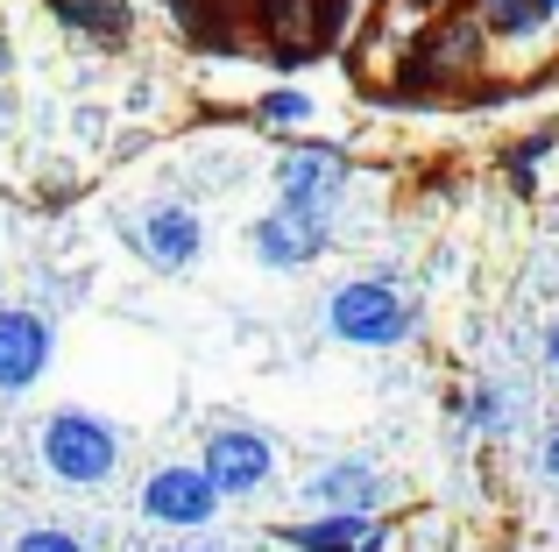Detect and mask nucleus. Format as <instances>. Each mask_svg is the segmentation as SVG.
<instances>
[{
    "label": "nucleus",
    "instance_id": "obj_1",
    "mask_svg": "<svg viewBox=\"0 0 559 552\" xmlns=\"http://www.w3.org/2000/svg\"><path fill=\"white\" fill-rule=\"evenodd\" d=\"M326 333L341 347H396L418 333V298L390 276H347L326 290Z\"/></svg>",
    "mask_w": 559,
    "mask_h": 552
},
{
    "label": "nucleus",
    "instance_id": "obj_2",
    "mask_svg": "<svg viewBox=\"0 0 559 552\" xmlns=\"http://www.w3.org/2000/svg\"><path fill=\"white\" fill-rule=\"evenodd\" d=\"M36 460H43V475L64 482V489H99L121 468V432L99 411H50L36 425Z\"/></svg>",
    "mask_w": 559,
    "mask_h": 552
},
{
    "label": "nucleus",
    "instance_id": "obj_3",
    "mask_svg": "<svg viewBox=\"0 0 559 552\" xmlns=\"http://www.w3.org/2000/svg\"><path fill=\"white\" fill-rule=\"evenodd\" d=\"M481 43H489V28L475 22V8L432 14V28H425V36L404 50V64H396V85H404V93H447V85H467L481 71Z\"/></svg>",
    "mask_w": 559,
    "mask_h": 552
},
{
    "label": "nucleus",
    "instance_id": "obj_4",
    "mask_svg": "<svg viewBox=\"0 0 559 552\" xmlns=\"http://www.w3.org/2000/svg\"><path fill=\"white\" fill-rule=\"evenodd\" d=\"M347 178H355V170H347V156L333 149V142H298V149H284V156H276V170H270L276 206L312 213V220H333V213H341Z\"/></svg>",
    "mask_w": 559,
    "mask_h": 552
},
{
    "label": "nucleus",
    "instance_id": "obj_5",
    "mask_svg": "<svg viewBox=\"0 0 559 552\" xmlns=\"http://www.w3.org/2000/svg\"><path fill=\"white\" fill-rule=\"evenodd\" d=\"M219 482L205 475V460H164V468L142 482V525L156 531H205L219 517Z\"/></svg>",
    "mask_w": 559,
    "mask_h": 552
},
{
    "label": "nucleus",
    "instance_id": "obj_6",
    "mask_svg": "<svg viewBox=\"0 0 559 552\" xmlns=\"http://www.w3.org/2000/svg\"><path fill=\"white\" fill-rule=\"evenodd\" d=\"M121 241H128V249H135L150 269L178 276V269H191V263L205 255V220H199L191 206H178V199H164V206L121 220Z\"/></svg>",
    "mask_w": 559,
    "mask_h": 552
},
{
    "label": "nucleus",
    "instance_id": "obj_7",
    "mask_svg": "<svg viewBox=\"0 0 559 552\" xmlns=\"http://www.w3.org/2000/svg\"><path fill=\"white\" fill-rule=\"evenodd\" d=\"M333 241H341V227H333V220H312V213H290V206H270L255 227H248V255H255L262 269H276V276L312 269Z\"/></svg>",
    "mask_w": 559,
    "mask_h": 552
},
{
    "label": "nucleus",
    "instance_id": "obj_8",
    "mask_svg": "<svg viewBox=\"0 0 559 552\" xmlns=\"http://www.w3.org/2000/svg\"><path fill=\"white\" fill-rule=\"evenodd\" d=\"M199 460H205V475L219 482V496H234V503H248L255 489L276 482V446L262 440L255 425H219V432H205Z\"/></svg>",
    "mask_w": 559,
    "mask_h": 552
},
{
    "label": "nucleus",
    "instance_id": "obj_9",
    "mask_svg": "<svg viewBox=\"0 0 559 552\" xmlns=\"http://www.w3.org/2000/svg\"><path fill=\"white\" fill-rule=\"evenodd\" d=\"M396 496V482L376 468L369 454H347V460H326L319 475H305V503H312L319 517L341 511V517H376L382 503Z\"/></svg>",
    "mask_w": 559,
    "mask_h": 552
},
{
    "label": "nucleus",
    "instance_id": "obj_10",
    "mask_svg": "<svg viewBox=\"0 0 559 552\" xmlns=\"http://www.w3.org/2000/svg\"><path fill=\"white\" fill-rule=\"evenodd\" d=\"M50 355H57V326L36 304H8V312H0V389H8V397L36 389L43 369H50Z\"/></svg>",
    "mask_w": 559,
    "mask_h": 552
},
{
    "label": "nucleus",
    "instance_id": "obj_11",
    "mask_svg": "<svg viewBox=\"0 0 559 552\" xmlns=\"http://www.w3.org/2000/svg\"><path fill=\"white\" fill-rule=\"evenodd\" d=\"M248 22H255V36L270 43V64L276 71H298L305 57L319 50L312 43V0H241Z\"/></svg>",
    "mask_w": 559,
    "mask_h": 552
},
{
    "label": "nucleus",
    "instance_id": "obj_12",
    "mask_svg": "<svg viewBox=\"0 0 559 552\" xmlns=\"http://www.w3.org/2000/svg\"><path fill=\"white\" fill-rule=\"evenodd\" d=\"M453 418H461V432H475V440H510L518 418H524V397L503 389V383H475V389L453 397Z\"/></svg>",
    "mask_w": 559,
    "mask_h": 552
},
{
    "label": "nucleus",
    "instance_id": "obj_13",
    "mask_svg": "<svg viewBox=\"0 0 559 552\" xmlns=\"http://www.w3.org/2000/svg\"><path fill=\"white\" fill-rule=\"evenodd\" d=\"M382 531V517H341V511H326V517H298V525H284L276 539H284L290 552H361Z\"/></svg>",
    "mask_w": 559,
    "mask_h": 552
},
{
    "label": "nucleus",
    "instance_id": "obj_14",
    "mask_svg": "<svg viewBox=\"0 0 559 552\" xmlns=\"http://www.w3.org/2000/svg\"><path fill=\"white\" fill-rule=\"evenodd\" d=\"M43 8L85 43H128L135 36V0H43Z\"/></svg>",
    "mask_w": 559,
    "mask_h": 552
},
{
    "label": "nucleus",
    "instance_id": "obj_15",
    "mask_svg": "<svg viewBox=\"0 0 559 552\" xmlns=\"http://www.w3.org/2000/svg\"><path fill=\"white\" fill-rule=\"evenodd\" d=\"M475 8V22L489 28V36H503V43H538L552 28V14L538 8V0H467Z\"/></svg>",
    "mask_w": 559,
    "mask_h": 552
},
{
    "label": "nucleus",
    "instance_id": "obj_16",
    "mask_svg": "<svg viewBox=\"0 0 559 552\" xmlns=\"http://www.w3.org/2000/svg\"><path fill=\"white\" fill-rule=\"evenodd\" d=\"M312 113H319V107H312V93H298V85H276V93H262V99H255V121H262V128H276V135H298Z\"/></svg>",
    "mask_w": 559,
    "mask_h": 552
},
{
    "label": "nucleus",
    "instance_id": "obj_17",
    "mask_svg": "<svg viewBox=\"0 0 559 552\" xmlns=\"http://www.w3.org/2000/svg\"><path fill=\"white\" fill-rule=\"evenodd\" d=\"M559 149V128H538V135H524L518 149L503 156V170H510V184H518V192H538V164H546V156Z\"/></svg>",
    "mask_w": 559,
    "mask_h": 552
},
{
    "label": "nucleus",
    "instance_id": "obj_18",
    "mask_svg": "<svg viewBox=\"0 0 559 552\" xmlns=\"http://www.w3.org/2000/svg\"><path fill=\"white\" fill-rule=\"evenodd\" d=\"M347 28H355V0H312V43L319 50L347 43Z\"/></svg>",
    "mask_w": 559,
    "mask_h": 552
},
{
    "label": "nucleus",
    "instance_id": "obj_19",
    "mask_svg": "<svg viewBox=\"0 0 559 552\" xmlns=\"http://www.w3.org/2000/svg\"><path fill=\"white\" fill-rule=\"evenodd\" d=\"M14 552H93L79 539V531H64V525H28L22 539H14Z\"/></svg>",
    "mask_w": 559,
    "mask_h": 552
},
{
    "label": "nucleus",
    "instance_id": "obj_20",
    "mask_svg": "<svg viewBox=\"0 0 559 552\" xmlns=\"http://www.w3.org/2000/svg\"><path fill=\"white\" fill-rule=\"evenodd\" d=\"M546 475H552V482H559V425L546 432Z\"/></svg>",
    "mask_w": 559,
    "mask_h": 552
},
{
    "label": "nucleus",
    "instance_id": "obj_21",
    "mask_svg": "<svg viewBox=\"0 0 559 552\" xmlns=\"http://www.w3.org/2000/svg\"><path fill=\"white\" fill-rule=\"evenodd\" d=\"M546 361H552V375H559V319H552V333H546Z\"/></svg>",
    "mask_w": 559,
    "mask_h": 552
},
{
    "label": "nucleus",
    "instance_id": "obj_22",
    "mask_svg": "<svg viewBox=\"0 0 559 552\" xmlns=\"http://www.w3.org/2000/svg\"><path fill=\"white\" fill-rule=\"evenodd\" d=\"M382 545H390V525H382V531H376V539H369V545H361V552H382Z\"/></svg>",
    "mask_w": 559,
    "mask_h": 552
},
{
    "label": "nucleus",
    "instance_id": "obj_23",
    "mask_svg": "<svg viewBox=\"0 0 559 552\" xmlns=\"http://www.w3.org/2000/svg\"><path fill=\"white\" fill-rule=\"evenodd\" d=\"M411 8H418V14H439V8H447V0H411Z\"/></svg>",
    "mask_w": 559,
    "mask_h": 552
},
{
    "label": "nucleus",
    "instance_id": "obj_24",
    "mask_svg": "<svg viewBox=\"0 0 559 552\" xmlns=\"http://www.w3.org/2000/svg\"><path fill=\"white\" fill-rule=\"evenodd\" d=\"M170 8H178V14H199V8H205V0H170Z\"/></svg>",
    "mask_w": 559,
    "mask_h": 552
},
{
    "label": "nucleus",
    "instance_id": "obj_25",
    "mask_svg": "<svg viewBox=\"0 0 559 552\" xmlns=\"http://www.w3.org/2000/svg\"><path fill=\"white\" fill-rule=\"evenodd\" d=\"M538 8H546V14H552V22H559V0H538Z\"/></svg>",
    "mask_w": 559,
    "mask_h": 552
},
{
    "label": "nucleus",
    "instance_id": "obj_26",
    "mask_svg": "<svg viewBox=\"0 0 559 552\" xmlns=\"http://www.w3.org/2000/svg\"><path fill=\"white\" fill-rule=\"evenodd\" d=\"M170 552H205V545H170Z\"/></svg>",
    "mask_w": 559,
    "mask_h": 552
}]
</instances>
